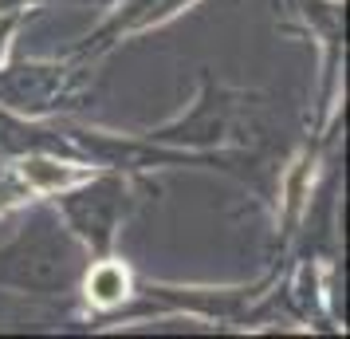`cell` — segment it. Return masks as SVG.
I'll list each match as a JSON object with an SVG mask.
<instances>
[{
  "instance_id": "obj_4",
  "label": "cell",
  "mask_w": 350,
  "mask_h": 339,
  "mask_svg": "<svg viewBox=\"0 0 350 339\" xmlns=\"http://www.w3.org/2000/svg\"><path fill=\"white\" fill-rule=\"evenodd\" d=\"M189 0H130L126 8L118 12L114 20H107L103 28H98L87 44L79 48V55H91V51H103L107 44H111L114 36H122L126 28H146V24H154V20H161V16H170L174 8H185Z\"/></svg>"
},
{
  "instance_id": "obj_6",
  "label": "cell",
  "mask_w": 350,
  "mask_h": 339,
  "mask_svg": "<svg viewBox=\"0 0 350 339\" xmlns=\"http://www.w3.org/2000/svg\"><path fill=\"white\" fill-rule=\"evenodd\" d=\"M32 194V186L24 181V174H12V170H0V210L4 205H12V201H20V197Z\"/></svg>"
},
{
  "instance_id": "obj_1",
  "label": "cell",
  "mask_w": 350,
  "mask_h": 339,
  "mask_svg": "<svg viewBox=\"0 0 350 339\" xmlns=\"http://www.w3.org/2000/svg\"><path fill=\"white\" fill-rule=\"evenodd\" d=\"M79 276V253L64 229L36 217L12 244L0 249V284L24 292H64Z\"/></svg>"
},
{
  "instance_id": "obj_5",
  "label": "cell",
  "mask_w": 350,
  "mask_h": 339,
  "mask_svg": "<svg viewBox=\"0 0 350 339\" xmlns=\"http://www.w3.org/2000/svg\"><path fill=\"white\" fill-rule=\"evenodd\" d=\"M87 296L98 307H118L130 296V273L111 257H98L87 273Z\"/></svg>"
},
{
  "instance_id": "obj_2",
  "label": "cell",
  "mask_w": 350,
  "mask_h": 339,
  "mask_svg": "<svg viewBox=\"0 0 350 339\" xmlns=\"http://www.w3.org/2000/svg\"><path fill=\"white\" fill-rule=\"evenodd\" d=\"M134 197H130V181L122 170H107L91 178L83 190H67L59 194V210H64L67 225L79 233V241L91 249V257H111L114 233L130 213Z\"/></svg>"
},
{
  "instance_id": "obj_8",
  "label": "cell",
  "mask_w": 350,
  "mask_h": 339,
  "mask_svg": "<svg viewBox=\"0 0 350 339\" xmlns=\"http://www.w3.org/2000/svg\"><path fill=\"white\" fill-rule=\"evenodd\" d=\"M287 4H295V0H287Z\"/></svg>"
},
{
  "instance_id": "obj_3",
  "label": "cell",
  "mask_w": 350,
  "mask_h": 339,
  "mask_svg": "<svg viewBox=\"0 0 350 339\" xmlns=\"http://www.w3.org/2000/svg\"><path fill=\"white\" fill-rule=\"evenodd\" d=\"M244 95L237 91H224L221 83H213V75L205 71V95L193 107L189 118H181L174 127H161L150 134V142H177V146H205V142H221L228 127H232V114L237 103Z\"/></svg>"
},
{
  "instance_id": "obj_7",
  "label": "cell",
  "mask_w": 350,
  "mask_h": 339,
  "mask_svg": "<svg viewBox=\"0 0 350 339\" xmlns=\"http://www.w3.org/2000/svg\"><path fill=\"white\" fill-rule=\"evenodd\" d=\"M24 4H36V0H0V12H16Z\"/></svg>"
}]
</instances>
